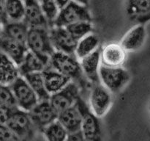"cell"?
Returning <instances> with one entry per match:
<instances>
[{
	"label": "cell",
	"mask_w": 150,
	"mask_h": 141,
	"mask_svg": "<svg viewBox=\"0 0 150 141\" xmlns=\"http://www.w3.org/2000/svg\"><path fill=\"white\" fill-rule=\"evenodd\" d=\"M54 1H55L56 4L58 7L59 10L60 9L63 8L64 6L67 5L71 0H54Z\"/></svg>",
	"instance_id": "cell-33"
},
{
	"label": "cell",
	"mask_w": 150,
	"mask_h": 141,
	"mask_svg": "<svg viewBox=\"0 0 150 141\" xmlns=\"http://www.w3.org/2000/svg\"><path fill=\"white\" fill-rule=\"evenodd\" d=\"M80 96V86L70 81L62 89L50 95L49 102L57 113L74 105Z\"/></svg>",
	"instance_id": "cell-9"
},
{
	"label": "cell",
	"mask_w": 150,
	"mask_h": 141,
	"mask_svg": "<svg viewBox=\"0 0 150 141\" xmlns=\"http://www.w3.org/2000/svg\"><path fill=\"white\" fill-rule=\"evenodd\" d=\"M91 21L92 18L87 6L71 0L67 5L59 10L51 26H66L79 21Z\"/></svg>",
	"instance_id": "cell-5"
},
{
	"label": "cell",
	"mask_w": 150,
	"mask_h": 141,
	"mask_svg": "<svg viewBox=\"0 0 150 141\" xmlns=\"http://www.w3.org/2000/svg\"><path fill=\"white\" fill-rule=\"evenodd\" d=\"M5 12L8 21H19L23 19L24 0H5Z\"/></svg>",
	"instance_id": "cell-26"
},
{
	"label": "cell",
	"mask_w": 150,
	"mask_h": 141,
	"mask_svg": "<svg viewBox=\"0 0 150 141\" xmlns=\"http://www.w3.org/2000/svg\"><path fill=\"white\" fill-rule=\"evenodd\" d=\"M57 120L64 126L67 133L81 130V115L76 103L59 113Z\"/></svg>",
	"instance_id": "cell-19"
},
{
	"label": "cell",
	"mask_w": 150,
	"mask_h": 141,
	"mask_svg": "<svg viewBox=\"0 0 150 141\" xmlns=\"http://www.w3.org/2000/svg\"><path fill=\"white\" fill-rule=\"evenodd\" d=\"M42 74L43 76L45 88L50 95L55 93L57 91L62 89L70 81H72L70 78L52 68L49 66H47L42 70Z\"/></svg>",
	"instance_id": "cell-17"
},
{
	"label": "cell",
	"mask_w": 150,
	"mask_h": 141,
	"mask_svg": "<svg viewBox=\"0 0 150 141\" xmlns=\"http://www.w3.org/2000/svg\"><path fill=\"white\" fill-rule=\"evenodd\" d=\"M25 12L23 21L29 27H51L49 21L37 0H24Z\"/></svg>",
	"instance_id": "cell-12"
},
{
	"label": "cell",
	"mask_w": 150,
	"mask_h": 141,
	"mask_svg": "<svg viewBox=\"0 0 150 141\" xmlns=\"http://www.w3.org/2000/svg\"><path fill=\"white\" fill-rule=\"evenodd\" d=\"M3 25H4V24H3V22L1 21V20L0 19V36H1V31H2Z\"/></svg>",
	"instance_id": "cell-35"
},
{
	"label": "cell",
	"mask_w": 150,
	"mask_h": 141,
	"mask_svg": "<svg viewBox=\"0 0 150 141\" xmlns=\"http://www.w3.org/2000/svg\"><path fill=\"white\" fill-rule=\"evenodd\" d=\"M126 11L132 20L144 24L150 20V0H127Z\"/></svg>",
	"instance_id": "cell-18"
},
{
	"label": "cell",
	"mask_w": 150,
	"mask_h": 141,
	"mask_svg": "<svg viewBox=\"0 0 150 141\" xmlns=\"http://www.w3.org/2000/svg\"><path fill=\"white\" fill-rule=\"evenodd\" d=\"M76 104L81 115V130L83 133L84 140L92 141L99 140L100 136L99 118L92 113L81 96L78 98Z\"/></svg>",
	"instance_id": "cell-8"
},
{
	"label": "cell",
	"mask_w": 150,
	"mask_h": 141,
	"mask_svg": "<svg viewBox=\"0 0 150 141\" xmlns=\"http://www.w3.org/2000/svg\"><path fill=\"white\" fill-rule=\"evenodd\" d=\"M49 35L55 51L75 54L78 41L70 35L64 26H51L49 28Z\"/></svg>",
	"instance_id": "cell-11"
},
{
	"label": "cell",
	"mask_w": 150,
	"mask_h": 141,
	"mask_svg": "<svg viewBox=\"0 0 150 141\" xmlns=\"http://www.w3.org/2000/svg\"><path fill=\"white\" fill-rule=\"evenodd\" d=\"M127 51L120 43H111L100 49V63L108 67H120L125 62Z\"/></svg>",
	"instance_id": "cell-13"
},
{
	"label": "cell",
	"mask_w": 150,
	"mask_h": 141,
	"mask_svg": "<svg viewBox=\"0 0 150 141\" xmlns=\"http://www.w3.org/2000/svg\"><path fill=\"white\" fill-rule=\"evenodd\" d=\"M8 110L0 107V123H5L7 118Z\"/></svg>",
	"instance_id": "cell-32"
},
{
	"label": "cell",
	"mask_w": 150,
	"mask_h": 141,
	"mask_svg": "<svg viewBox=\"0 0 150 141\" xmlns=\"http://www.w3.org/2000/svg\"><path fill=\"white\" fill-rule=\"evenodd\" d=\"M47 65L32 51L28 50L25 54L23 61L18 66L20 76H24L29 73L34 72H42Z\"/></svg>",
	"instance_id": "cell-22"
},
{
	"label": "cell",
	"mask_w": 150,
	"mask_h": 141,
	"mask_svg": "<svg viewBox=\"0 0 150 141\" xmlns=\"http://www.w3.org/2000/svg\"><path fill=\"white\" fill-rule=\"evenodd\" d=\"M51 26V24L57 17L59 9L54 0H37Z\"/></svg>",
	"instance_id": "cell-29"
},
{
	"label": "cell",
	"mask_w": 150,
	"mask_h": 141,
	"mask_svg": "<svg viewBox=\"0 0 150 141\" xmlns=\"http://www.w3.org/2000/svg\"><path fill=\"white\" fill-rule=\"evenodd\" d=\"M74 1H77V2L80 3V4H83V5H86L87 6L89 4V0H74Z\"/></svg>",
	"instance_id": "cell-34"
},
{
	"label": "cell",
	"mask_w": 150,
	"mask_h": 141,
	"mask_svg": "<svg viewBox=\"0 0 150 141\" xmlns=\"http://www.w3.org/2000/svg\"><path fill=\"white\" fill-rule=\"evenodd\" d=\"M80 65L85 77L93 84L100 83L99 68L100 66V48L81 59Z\"/></svg>",
	"instance_id": "cell-15"
},
{
	"label": "cell",
	"mask_w": 150,
	"mask_h": 141,
	"mask_svg": "<svg viewBox=\"0 0 150 141\" xmlns=\"http://www.w3.org/2000/svg\"><path fill=\"white\" fill-rule=\"evenodd\" d=\"M41 132L48 141H64L67 140V130L57 119L45 126Z\"/></svg>",
	"instance_id": "cell-25"
},
{
	"label": "cell",
	"mask_w": 150,
	"mask_h": 141,
	"mask_svg": "<svg viewBox=\"0 0 150 141\" xmlns=\"http://www.w3.org/2000/svg\"><path fill=\"white\" fill-rule=\"evenodd\" d=\"M19 140L5 123H0V141Z\"/></svg>",
	"instance_id": "cell-30"
},
{
	"label": "cell",
	"mask_w": 150,
	"mask_h": 141,
	"mask_svg": "<svg viewBox=\"0 0 150 141\" xmlns=\"http://www.w3.org/2000/svg\"><path fill=\"white\" fill-rule=\"evenodd\" d=\"M28 51L26 45L4 36H0V51L11 59L18 66L23 61Z\"/></svg>",
	"instance_id": "cell-16"
},
{
	"label": "cell",
	"mask_w": 150,
	"mask_h": 141,
	"mask_svg": "<svg viewBox=\"0 0 150 141\" xmlns=\"http://www.w3.org/2000/svg\"><path fill=\"white\" fill-rule=\"evenodd\" d=\"M19 76L18 65L0 51V84L10 86Z\"/></svg>",
	"instance_id": "cell-21"
},
{
	"label": "cell",
	"mask_w": 150,
	"mask_h": 141,
	"mask_svg": "<svg viewBox=\"0 0 150 141\" xmlns=\"http://www.w3.org/2000/svg\"><path fill=\"white\" fill-rule=\"evenodd\" d=\"M28 113L35 127L40 132L58 117V113L54 110L48 100L39 101Z\"/></svg>",
	"instance_id": "cell-10"
},
{
	"label": "cell",
	"mask_w": 150,
	"mask_h": 141,
	"mask_svg": "<svg viewBox=\"0 0 150 141\" xmlns=\"http://www.w3.org/2000/svg\"><path fill=\"white\" fill-rule=\"evenodd\" d=\"M64 27L76 41H79L85 35L91 33L93 29L91 21H79Z\"/></svg>",
	"instance_id": "cell-27"
},
{
	"label": "cell",
	"mask_w": 150,
	"mask_h": 141,
	"mask_svg": "<svg viewBox=\"0 0 150 141\" xmlns=\"http://www.w3.org/2000/svg\"><path fill=\"white\" fill-rule=\"evenodd\" d=\"M130 73L120 67H108L100 64L99 68L100 82L112 93L121 91L130 80Z\"/></svg>",
	"instance_id": "cell-4"
},
{
	"label": "cell",
	"mask_w": 150,
	"mask_h": 141,
	"mask_svg": "<svg viewBox=\"0 0 150 141\" xmlns=\"http://www.w3.org/2000/svg\"><path fill=\"white\" fill-rule=\"evenodd\" d=\"M29 26L22 21H7L3 25L1 36L10 38L26 46Z\"/></svg>",
	"instance_id": "cell-20"
},
{
	"label": "cell",
	"mask_w": 150,
	"mask_h": 141,
	"mask_svg": "<svg viewBox=\"0 0 150 141\" xmlns=\"http://www.w3.org/2000/svg\"><path fill=\"white\" fill-rule=\"evenodd\" d=\"M84 140V137H83V135L81 130H79L76 131V132L67 133V140Z\"/></svg>",
	"instance_id": "cell-31"
},
{
	"label": "cell",
	"mask_w": 150,
	"mask_h": 141,
	"mask_svg": "<svg viewBox=\"0 0 150 141\" xmlns=\"http://www.w3.org/2000/svg\"><path fill=\"white\" fill-rule=\"evenodd\" d=\"M29 83L31 88L35 93L38 98V101H48L49 100L50 94L45 88L43 76L42 72H34L29 73L23 76Z\"/></svg>",
	"instance_id": "cell-24"
},
{
	"label": "cell",
	"mask_w": 150,
	"mask_h": 141,
	"mask_svg": "<svg viewBox=\"0 0 150 141\" xmlns=\"http://www.w3.org/2000/svg\"><path fill=\"white\" fill-rule=\"evenodd\" d=\"M113 103L112 93L102 84H94L89 94V109L98 118L105 115Z\"/></svg>",
	"instance_id": "cell-7"
},
{
	"label": "cell",
	"mask_w": 150,
	"mask_h": 141,
	"mask_svg": "<svg viewBox=\"0 0 150 141\" xmlns=\"http://www.w3.org/2000/svg\"><path fill=\"white\" fill-rule=\"evenodd\" d=\"M48 66L80 85H84V75L81 68L80 62L75 54H69L55 51L51 56Z\"/></svg>",
	"instance_id": "cell-1"
},
{
	"label": "cell",
	"mask_w": 150,
	"mask_h": 141,
	"mask_svg": "<svg viewBox=\"0 0 150 141\" xmlns=\"http://www.w3.org/2000/svg\"><path fill=\"white\" fill-rule=\"evenodd\" d=\"M5 123L19 140L32 139L36 131L29 113L18 107L8 110Z\"/></svg>",
	"instance_id": "cell-3"
},
{
	"label": "cell",
	"mask_w": 150,
	"mask_h": 141,
	"mask_svg": "<svg viewBox=\"0 0 150 141\" xmlns=\"http://www.w3.org/2000/svg\"><path fill=\"white\" fill-rule=\"evenodd\" d=\"M99 44V37L91 32L78 41L75 49V55L77 59L81 60L98 49Z\"/></svg>",
	"instance_id": "cell-23"
},
{
	"label": "cell",
	"mask_w": 150,
	"mask_h": 141,
	"mask_svg": "<svg viewBox=\"0 0 150 141\" xmlns=\"http://www.w3.org/2000/svg\"><path fill=\"white\" fill-rule=\"evenodd\" d=\"M28 50L38 55L47 66L53 53L55 51L51 43L49 29L44 27H29L26 38Z\"/></svg>",
	"instance_id": "cell-2"
},
{
	"label": "cell",
	"mask_w": 150,
	"mask_h": 141,
	"mask_svg": "<svg viewBox=\"0 0 150 141\" xmlns=\"http://www.w3.org/2000/svg\"><path fill=\"white\" fill-rule=\"evenodd\" d=\"M0 107L7 110L17 107L10 87L2 84H0Z\"/></svg>",
	"instance_id": "cell-28"
},
{
	"label": "cell",
	"mask_w": 150,
	"mask_h": 141,
	"mask_svg": "<svg viewBox=\"0 0 150 141\" xmlns=\"http://www.w3.org/2000/svg\"><path fill=\"white\" fill-rule=\"evenodd\" d=\"M10 87L18 108L29 112L39 102L35 93L22 76H19Z\"/></svg>",
	"instance_id": "cell-6"
},
{
	"label": "cell",
	"mask_w": 150,
	"mask_h": 141,
	"mask_svg": "<svg viewBox=\"0 0 150 141\" xmlns=\"http://www.w3.org/2000/svg\"><path fill=\"white\" fill-rule=\"evenodd\" d=\"M146 32L144 24H139L123 36L120 45L127 52L136 51L142 48L146 40Z\"/></svg>",
	"instance_id": "cell-14"
}]
</instances>
